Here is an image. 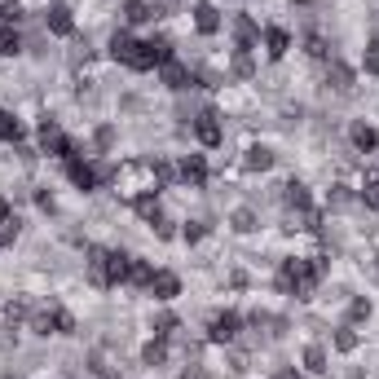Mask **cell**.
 I'll return each mask as SVG.
<instances>
[{
	"mask_svg": "<svg viewBox=\"0 0 379 379\" xmlns=\"http://www.w3.org/2000/svg\"><path fill=\"white\" fill-rule=\"evenodd\" d=\"M304 366H309V371H326V353L322 349H309V353H304Z\"/></svg>",
	"mask_w": 379,
	"mask_h": 379,
	"instance_id": "d4e9b609",
	"label": "cell"
},
{
	"mask_svg": "<svg viewBox=\"0 0 379 379\" xmlns=\"http://www.w3.org/2000/svg\"><path fill=\"white\" fill-rule=\"evenodd\" d=\"M14 239H18V216L9 212V216L0 221V243H14Z\"/></svg>",
	"mask_w": 379,
	"mask_h": 379,
	"instance_id": "603a6c76",
	"label": "cell"
},
{
	"mask_svg": "<svg viewBox=\"0 0 379 379\" xmlns=\"http://www.w3.org/2000/svg\"><path fill=\"white\" fill-rule=\"evenodd\" d=\"M362 198H366V207H379V176H375V181H366Z\"/></svg>",
	"mask_w": 379,
	"mask_h": 379,
	"instance_id": "83f0119b",
	"label": "cell"
},
{
	"mask_svg": "<svg viewBox=\"0 0 379 379\" xmlns=\"http://www.w3.org/2000/svg\"><path fill=\"white\" fill-rule=\"evenodd\" d=\"M287 198H291L295 207H304V203H309V194H304V185H287Z\"/></svg>",
	"mask_w": 379,
	"mask_h": 379,
	"instance_id": "4dcf8cb0",
	"label": "cell"
},
{
	"mask_svg": "<svg viewBox=\"0 0 379 379\" xmlns=\"http://www.w3.org/2000/svg\"><path fill=\"white\" fill-rule=\"evenodd\" d=\"M163 84H168V89H190V71L168 62V66H163Z\"/></svg>",
	"mask_w": 379,
	"mask_h": 379,
	"instance_id": "2e32d148",
	"label": "cell"
},
{
	"mask_svg": "<svg viewBox=\"0 0 379 379\" xmlns=\"http://www.w3.org/2000/svg\"><path fill=\"white\" fill-rule=\"evenodd\" d=\"M0 141H18V120L9 111H0Z\"/></svg>",
	"mask_w": 379,
	"mask_h": 379,
	"instance_id": "44dd1931",
	"label": "cell"
},
{
	"mask_svg": "<svg viewBox=\"0 0 379 379\" xmlns=\"http://www.w3.org/2000/svg\"><path fill=\"white\" fill-rule=\"evenodd\" d=\"M353 146H358L362 155H371V150L379 146V133H375L371 124H358V128H353Z\"/></svg>",
	"mask_w": 379,
	"mask_h": 379,
	"instance_id": "4fadbf2b",
	"label": "cell"
},
{
	"mask_svg": "<svg viewBox=\"0 0 379 379\" xmlns=\"http://www.w3.org/2000/svg\"><path fill=\"white\" fill-rule=\"evenodd\" d=\"M124 18H128V22H150V18H155V9H150L146 0H128V5H124Z\"/></svg>",
	"mask_w": 379,
	"mask_h": 379,
	"instance_id": "e0dca14e",
	"label": "cell"
},
{
	"mask_svg": "<svg viewBox=\"0 0 379 379\" xmlns=\"http://www.w3.org/2000/svg\"><path fill=\"white\" fill-rule=\"evenodd\" d=\"M0 18H5V22H18V18H22V5H18V0H5V5H0Z\"/></svg>",
	"mask_w": 379,
	"mask_h": 379,
	"instance_id": "4316f807",
	"label": "cell"
},
{
	"mask_svg": "<svg viewBox=\"0 0 379 379\" xmlns=\"http://www.w3.org/2000/svg\"><path fill=\"white\" fill-rule=\"evenodd\" d=\"M128 269H133V256H124V252H106V278H111V287L128 282Z\"/></svg>",
	"mask_w": 379,
	"mask_h": 379,
	"instance_id": "8992f818",
	"label": "cell"
},
{
	"mask_svg": "<svg viewBox=\"0 0 379 379\" xmlns=\"http://www.w3.org/2000/svg\"><path fill=\"white\" fill-rule=\"evenodd\" d=\"M278 379H300V375H295V371H282V375H278Z\"/></svg>",
	"mask_w": 379,
	"mask_h": 379,
	"instance_id": "8d00e7d4",
	"label": "cell"
},
{
	"mask_svg": "<svg viewBox=\"0 0 379 379\" xmlns=\"http://www.w3.org/2000/svg\"><path fill=\"white\" fill-rule=\"evenodd\" d=\"M9 216V203H5V198H0V221H5Z\"/></svg>",
	"mask_w": 379,
	"mask_h": 379,
	"instance_id": "d590c367",
	"label": "cell"
},
{
	"mask_svg": "<svg viewBox=\"0 0 379 379\" xmlns=\"http://www.w3.org/2000/svg\"><path fill=\"white\" fill-rule=\"evenodd\" d=\"M163 358H168V349H163V340H155V344H146V362H150V366H159Z\"/></svg>",
	"mask_w": 379,
	"mask_h": 379,
	"instance_id": "484cf974",
	"label": "cell"
},
{
	"mask_svg": "<svg viewBox=\"0 0 379 379\" xmlns=\"http://www.w3.org/2000/svg\"><path fill=\"white\" fill-rule=\"evenodd\" d=\"M150 278H155V269H150L146 260H133V269H128V282H137V287H150Z\"/></svg>",
	"mask_w": 379,
	"mask_h": 379,
	"instance_id": "d6986e66",
	"label": "cell"
},
{
	"mask_svg": "<svg viewBox=\"0 0 379 379\" xmlns=\"http://www.w3.org/2000/svg\"><path fill=\"white\" fill-rule=\"evenodd\" d=\"M335 349L353 353V349H358V335H353V331H340V335H335Z\"/></svg>",
	"mask_w": 379,
	"mask_h": 379,
	"instance_id": "f546056e",
	"label": "cell"
},
{
	"mask_svg": "<svg viewBox=\"0 0 379 379\" xmlns=\"http://www.w3.org/2000/svg\"><path fill=\"white\" fill-rule=\"evenodd\" d=\"M40 146L49 150V155H62V159H80V155H75V146H71V141L62 137V128H57V124H49V120L40 124Z\"/></svg>",
	"mask_w": 379,
	"mask_h": 379,
	"instance_id": "7a4b0ae2",
	"label": "cell"
},
{
	"mask_svg": "<svg viewBox=\"0 0 379 379\" xmlns=\"http://www.w3.org/2000/svg\"><path fill=\"white\" fill-rule=\"evenodd\" d=\"M141 57H146V66H168L172 62V44L163 40V35H150V40H141Z\"/></svg>",
	"mask_w": 379,
	"mask_h": 379,
	"instance_id": "3957f363",
	"label": "cell"
},
{
	"mask_svg": "<svg viewBox=\"0 0 379 379\" xmlns=\"http://www.w3.org/2000/svg\"><path fill=\"white\" fill-rule=\"evenodd\" d=\"M252 40H256V22L239 18V49H252Z\"/></svg>",
	"mask_w": 379,
	"mask_h": 379,
	"instance_id": "7402d4cb",
	"label": "cell"
},
{
	"mask_svg": "<svg viewBox=\"0 0 379 379\" xmlns=\"http://www.w3.org/2000/svg\"><path fill=\"white\" fill-rule=\"evenodd\" d=\"M349 313H353V317H366V313H371V304H366V300H353Z\"/></svg>",
	"mask_w": 379,
	"mask_h": 379,
	"instance_id": "e575fe53",
	"label": "cell"
},
{
	"mask_svg": "<svg viewBox=\"0 0 379 379\" xmlns=\"http://www.w3.org/2000/svg\"><path fill=\"white\" fill-rule=\"evenodd\" d=\"M49 322H53V335H71V331H75V317H71L66 309H53Z\"/></svg>",
	"mask_w": 379,
	"mask_h": 379,
	"instance_id": "ac0fdd59",
	"label": "cell"
},
{
	"mask_svg": "<svg viewBox=\"0 0 379 379\" xmlns=\"http://www.w3.org/2000/svg\"><path fill=\"white\" fill-rule=\"evenodd\" d=\"M265 44H269V57H282V53L291 49V35L282 31V27H269L265 31Z\"/></svg>",
	"mask_w": 379,
	"mask_h": 379,
	"instance_id": "5bb4252c",
	"label": "cell"
},
{
	"mask_svg": "<svg viewBox=\"0 0 379 379\" xmlns=\"http://www.w3.org/2000/svg\"><path fill=\"white\" fill-rule=\"evenodd\" d=\"M269 163H274V155H269V150H247V168H269Z\"/></svg>",
	"mask_w": 379,
	"mask_h": 379,
	"instance_id": "cb8c5ba5",
	"label": "cell"
},
{
	"mask_svg": "<svg viewBox=\"0 0 379 379\" xmlns=\"http://www.w3.org/2000/svg\"><path fill=\"white\" fill-rule=\"evenodd\" d=\"M89 278H93V287H111V278H106V252H102V247H93V252H89Z\"/></svg>",
	"mask_w": 379,
	"mask_h": 379,
	"instance_id": "30bf717a",
	"label": "cell"
},
{
	"mask_svg": "<svg viewBox=\"0 0 379 379\" xmlns=\"http://www.w3.org/2000/svg\"><path fill=\"white\" fill-rule=\"evenodd\" d=\"M203 239V225H185V243H198Z\"/></svg>",
	"mask_w": 379,
	"mask_h": 379,
	"instance_id": "836d02e7",
	"label": "cell"
},
{
	"mask_svg": "<svg viewBox=\"0 0 379 379\" xmlns=\"http://www.w3.org/2000/svg\"><path fill=\"white\" fill-rule=\"evenodd\" d=\"M111 57H115V62H124V66H133V71H150L146 57H141V44L128 31H115L111 35Z\"/></svg>",
	"mask_w": 379,
	"mask_h": 379,
	"instance_id": "6da1fadb",
	"label": "cell"
},
{
	"mask_svg": "<svg viewBox=\"0 0 379 379\" xmlns=\"http://www.w3.org/2000/svg\"><path fill=\"white\" fill-rule=\"evenodd\" d=\"M194 133H198V141H203V146H221V124H216V115H212V111L198 115Z\"/></svg>",
	"mask_w": 379,
	"mask_h": 379,
	"instance_id": "52a82bcc",
	"label": "cell"
},
{
	"mask_svg": "<svg viewBox=\"0 0 379 379\" xmlns=\"http://www.w3.org/2000/svg\"><path fill=\"white\" fill-rule=\"evenodd\" d=\"M49 31H57V35H71V31H75V22H71V9H66V5H53V9H49Z\"/></svg>",
	"mask_w": 379,
	"mask_h": 379,
	"instance_id": "7c38bea8",
	"label": "cell"
},
{
	"mask_svg": "<svg viewBox=\"0 0 379 379\" xmlns=\"http://www.w3.org/2000/svg\"><path fill=\"white\" fill-rule=\"evenodd\" d=\"M207 335L216 340V344H230V340L239 335V313H216L212 326H207Z\"/></svg>",
	"mask_w": 379,
	"mask_h": 379,
	"instance_id": "277c9868",
	"label": "cell"
},
{
	"mask_svg": "<svg viewBox=\"0 0 379 379\" xmlns=\"http://www.w3.org/2000/svg\"><path fill=\"white\" fill-rule=\"evenodd\" d=\"M133 207H137V216H141V221L159 225V203H155V194H137V198H133Z\"/></svg>",
	"mask_w": 379,
	"mask_h": 379,
	"instance_id": "9a60e30c",
	"label": "cell"
},
{
	"mask_svg": "<svg viewBox=\"0 0 379 379\" xmlns=\"http://www.w3.org/2000/svg\"><path fill=\"white\" fill-rule=\"evenodd\" d=\"M18 49H22V44H18V31H14V27H5V31H0V53L14 57Z\"/></svg>",
	"mask_w": 379,
	"mask_h": 379,
	"instance_id": "ffe728a7",
	"label": "cell"
},
{
	"mask_svg": "<svg viewBox=\"0 0 379 379\" xmlns=\"http://www.w3.org/2000/svg\"><path fill=\"white\" fill-rule=\"evenodd\" d=\"M194 27L203 31V35H216V31H221V14H216V5H207V0H203V5L194 9Z\"/></svg>",
	"mask_w": 379,
	"mask_h": 379,
	"instance_id": "ba28073f",
	"label": "cell"
},
{
	"mask_svg": "<svg viewBox=\"0 0 379 379\" xmlns=\"http://www.w3.org/2000/svg\"><path fill=\"white\" fill-rule=\"evenodd\" d=\"M304 44H309V53H313V57H326V40H322V35H309Z\"/></svg>",
	"mask_w": 379,
	"mask_h": 379,
	"instance_id": "1f68e13d",
	"label": "cell"
},
{
	"mask_svg": "<svg viewBox=\"0 0 379 379\" xmlns=\"http://www.w3.org/2000/svg\"><path fill=\"white\" fill-rule=\"evenodd\" d=\"M234 71H239V75H252V57H247V49L234 53Z\"/></svg>",
	"mask_w": 379,
	"mask_h": 379,
	"instance_id": "f1b7e54d",
	"label": "cell"
},
{
	"mask_svg": "<svg viewBox=\"0 0 379 379\" xmlns=\"http://www.w3.org/2000/svg\"><path fill=\"white\" fill-rule=\"evenodd\" d=\"M155 300H172L176 291H181V282H176V274H168V269H155V278H150V287H146Z\"/></svg>",
	"mask_w": 379,
	"mask_h": 379,
	"instance_id": "5b68a950",
	"label": "cell"
},
{
	"mask_svg": "<svg viewBox=\"0 0 379 379\" xmlns=\"http://www.w3.org/2000/svg\"><path fill=\"white\" fill-rule=\"evenodd\" d=\"M181 176L190 185H203L207 181V163H203V155H190L185 163H181Z\"/></svg>",
	"mask_w": 379,
	"mask_h": 379,
	"instance_id": "8fae6325",
	"label": "cell"
},
{
	"mask_svg": "<svg viewBox=\"0 0 379 379\" xmlns=\"http://www.w3.org/2000/svg\"><path fill=\"white\" fill-rule=\"evenodd\" d=\"M366 71H371V75H379V49H366Z\"/></svg>",
	"mask_w": 379,
	"mask_h": 379,
	"instance_id": "d6a6232c",
	"label": "cell"
},
{
	"mask_svg": "<svg viewBox=\"0 0 379 379\" xmlns=\"http://www.w3.org/2000/svg\"><path fill=\"white\" fill-rule=\"evenodd\" d=\"M66 176H71L80 190H93V185H98V172H93L89 163H80V159H66Z\"/></svg>",
	"mask_w": 379,
	"mask_h": 379,
	"instance_id": "9c48e42d",
	"label": "cell"
}]
</instances>
